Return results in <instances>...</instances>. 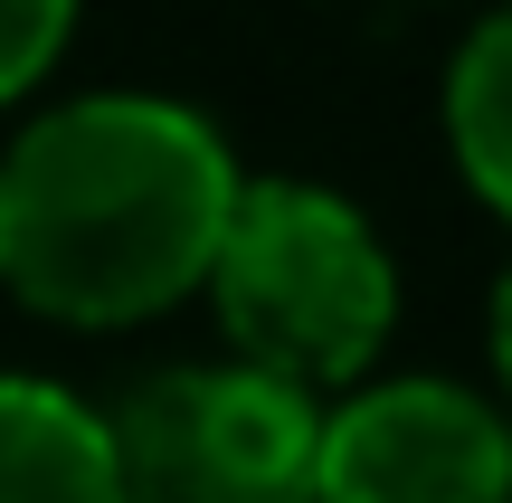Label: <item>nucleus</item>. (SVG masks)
<instances>
[{
  "instance_id": "1",
  "label": "nucleus",
  "mask_w": 512,
  "mask_h": 503,
  "mask_svg": "<svg viewBox=\"0 0 512 503\" xmlns=\"http://www.w3.org/2000/svg\"><path fill=\"white\" fill-rule=\"evenodd\" d=\"M238 190L228 143L190 105H57L0 162V285L57 323H143L209 285Z\"/></svg>"
},
{
  "instance_id": "2",
  "label": "nucleus",
  "mask_w": 512,
  "mask_h": 503,
  "mask_svg": "<svg viewBox=\"0 0 512 503\" xmlns=\"http://www.w3.org/2000/svg\"><path fill=\"white\" fill-rule=\"evenodd\" d=\"M209 285H219V323L247 342V361L294 390L351 380L399 314V276H389V247L370 238V219L304 181L238 190Z\"/></svg>"
},
{
  "instance_id": "3",
  "label": "nucleus",
  "mask_w": 512,
  "mask_h": 503,
  "mask_svg": "<svg viewBox=\"0 0 512 503\" xmlns=\"http://www.w3.org/2000/svg\"><path fill=\"white\" fill-rule=\"evenodd\" d=\"M124 503H313L323 409L256 371H162L105 418Z\"/></svg>"
},
{
  "instance_id": "4",
  "label": "nucleus",
  "mask_w": 512,
  "mask_h": 503,
  "mask_svg": "<svg viewBox=\"0 0 512 503\" xmlns=\"http://www.w3.org/2000/svg\"><path fill=\"white\" fill-rule=\"evenodd\" d=\"M313 503H512V428L456 380H389L323 418Z\"/></svg>"
},
{
  "instance_id": "5",
  "label": "nucleus",
  "mask_w": 512,
  "mask_h": 503,
  "mask_svg": "<svg viewBox=\"0 0 512 503\" xmlns=\"http://www.w3.org/2000/svg\"><path fill=\"white\" fill-rule=\"evenodd\" d=\"M0 503H124L105 418L48 380H0Z\"/></svg>"
},
{
  "instance_id": "6",
  "label": "nucleus",
  "mask_w": 512,
  "mask_h": 503,
  "mask_svg": "<svg viewBox=\"0 0 512 503\" xmlns=\"http://www.w3.org/2000/svg\"><path fill=\"white\" fill-rule=\"evenodd\" d=\"M446 133H456L465 181L512 219V10H494L465 38L456 76H446Z\"/></svg>"
},
{
  "instance_id": "7",
  "label": "nucleus",
  "mask_w": 512,
  "mask_h": 503,
  "mask_svg": "<svg viewBox=\"0 0 512 503\" xmlns=\"http://www.w3.org/2000/svg\"><path fill=\"white\" fill-rule=\"evenodd\" d=\"M67 29H76V0H0V95L48 76V57L67 48Z\"/></svg>"
},
{
  "instance_id": "8",
  "label": "nucleus",
  "mask_w": 512,
  "mask_h": 503,
  "mask_svg": "<svg viewBox=\"0 0 512 503\" xmlns=\"http://www.w3.org/2000/svg\"><path fill=\"white\" fill-rule=\"evenodd\" d=\"M494 361H503V380H512V276H503V295H494Z\"/></svg>"
}]
</instances>
